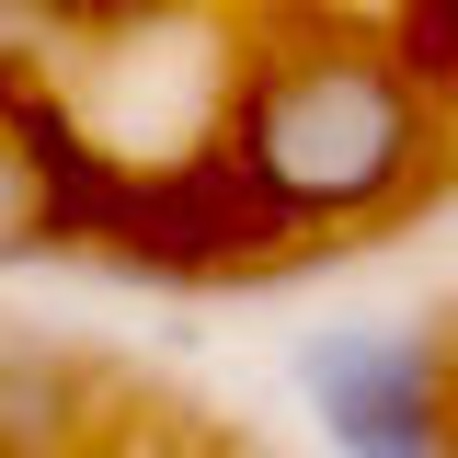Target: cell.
Wrapping results in <instances>:
<instances>
[{"label":"cell","instance_id":"6da1fadb","mask_svg":"<svg viewBox=\"0 0 458 458\" xmlns=\"http://www.w3.org/2000/svg\"><path fill=\"white\" fill-rule=\"evenodd\" d=\"M436 149V104L424 69L401 47H286L252 69L241 92V172L276 218H378Z\"/></svg>","mask_w":458,"mask_h":458},{"label":"cell","instance_id":"7a4b0ae2","mask_svg":"<svg viewBox=\"0 0 458 458\" xmlns=\"http://www.w3.org/2000/svg\"><path fill=\"white\" fill-rule=\"evenodd\" d=\"M286 378L344 458H447L436 344L401 333V321H321V333L286 344Z\"/></svg>","mask_w":458,"mask_h":458},{"label":"cell","instance_id":"3957f363","mask_svg":"<svg viewBox=\"0 0 458 458\" xmlns=\"http://www.w3.org/2000/svg\"><path fill=\"white\" fill-rule=\"evenodd\" d=\"M47 241V183H35V149L0 126V252H35Z\"/></svg>","mask_w":458,"mask_h":458}]
</instances>
